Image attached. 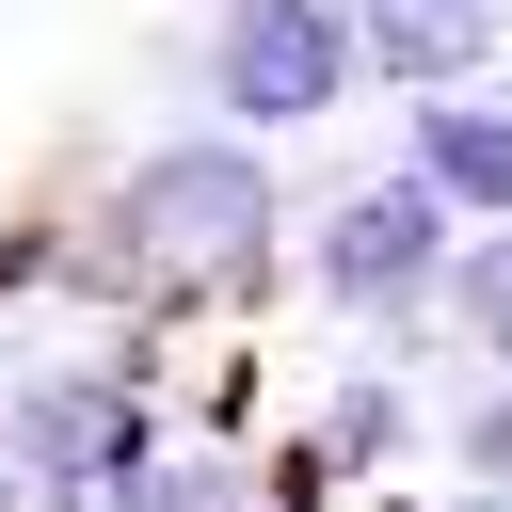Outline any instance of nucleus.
<instances>
[{
	"instance_id": "1",
	"label": "nucleus",
	"mask_w": 512,
	"mask_h": 512,
	"mask_svg": "<svg viewBox=\"0 0 512 512\" xmlns=\"http://www.w3.org/2000/svg\"><path fill=\"white\" fill-rule=\"evenodd\" d=\"M96 240H112L96 272H128V288H240V272L272 256V160H256L240 128L144 144V160L112 176Z\"/></svg>"
},
{
	"instance_id": "2",
	"label": "nucleus",
	"mask_w": 512,
	"mask_h": 512,
	"mask_svg": "<svg viewBox=\"0 0 512 512\" xmlns=\"http://www.w3.org/2000/svg\"><path fill=\"white\" fill-rule=\"evenodd\" d=\"M0 464H16L48 512H112V496L160 464V416H144L128 368H32V384L0 400Z\"/></svg>"
},
{
	"instance_id": "3",
	"label": "nucleus",
	"mask_w": 512,
	"mask_h": 512,
	"mask_svg": "<svg viewBox=\"0 0 512 512\" xmlns=\"http://www.w3.org/2000/svg\"><path fill=\"white\" fill-rule=\"evenodd\" d=\"M352 64H368V32L336 0H240L208 48V96H224V128H320L352 96Z\"/></svg>"
},
{
	"instance_id": "4",
	"label": "nucleus",
	"mask_w": 512,
	"mask_h": 512,
	"mask_svg": "<svg viewBox=\"0 0 512 512\" xmlns=\"http://www.w3.org/2000/svg\"><path fill=\"white\" fill-rule=\"evenodd\" d=\"M432 288H448V192H432V176L336 192V224H320V304L400 320V304H432Z\"/></svg>"
},
{
	"instance_id": "5",
	"label": "nucleus",
	"mask_w": 512,
	"mask_h": 512,
	"mask_svg": "<svg viewBox=\"0 0 512 512\" xmlns=\"http://www.w3.org/2000/svg\"><path fill=\"white\" fill-rule=\"evenodd\" d=\"M416 176L480 224H512V96H432L416 112Z\"/></svg>"
},
{
	"instance_id": "6",
	"label": "nucleus",
	"mask_w": 512,
	"mask_h": 512,
	"mask_svg": "<svg viewBox=\"0 0 512 512\" xmlns=\"http://www.w3.org/2000/svg\"><path fill=\"white\" fill-rule=\"evenodd\" d=\"M480 48H496L480 0H368V64H384V80H464Z\"/></svg>"
},
{
	"instance_id": "7",
	"label": "nucleus",
	"mask_w": 512,
	"mask_h": 512,
	"mask_svg": "<svg viewBox=\"0 0 512 512\" xmlns=\"http://www.w3.org/2000/svg\"><path fill=\"white\" fill-rule=\"evenodd\" d=\"M400 432H416V416H400V384H384V368H352V384H336V416H320V464H384Z\"/></svg>"
},
{
	"instance_id": "8",
	"label": "nucleus",
	"mask_w": 512,
	"mask_h": 512,
	"mask_svg": "<svg viewBox=\"0 0 512 512\" xmlns=\"http://www.w3.org/2000/svg\"><path fill=\"white\" fill-rule=\"evenodd\" d=\"M448 320H464V336H480V352L512 368V224H496L480 256H448Z\"/></svg>"
},
{
	"instance_id": "9",
	"label": "nucleus",
	"mask_w": 512,
	"mask_h": 512,
	"mask_svg": "<svg viewBox=\"0 0 512 512\" xmlns=\"http://www.w3.org/2000/svg\"><path fill=\"white\" fill-rule=\"evenodd\" d=\"M112 512H240V464H144Z\"/></svg>"
},
{
	"instance_id": "10",
	"label": "nucleus",
	"mask_w": 512,
	"mask_h": 512,
	"mask_svg": "<svg viewBox=\"0 0 512 512\" xmlns=\"http://www.w3.org/2000/svg\"><path fill=\"white\" fill-rule=\"evenodd\" d=\"M464 464H480V480H512V400H480V416H464Z\"/></svg>"
},
{
	"instance_id": "11",
	"label": "nucleus",
	"mask_w": 512,
	"mask_h": 512,
	"mask_svg": "<svg viewBox=\"0 0 512 512\" xmlns=\"http://www.w3.org/2000/svg\"><path fill=\"white\" fill-rule=\"evenodd\" d=\"M464 512H512V496H496V480H480V496H464Z\"/></svg>"
}]
</instances>
